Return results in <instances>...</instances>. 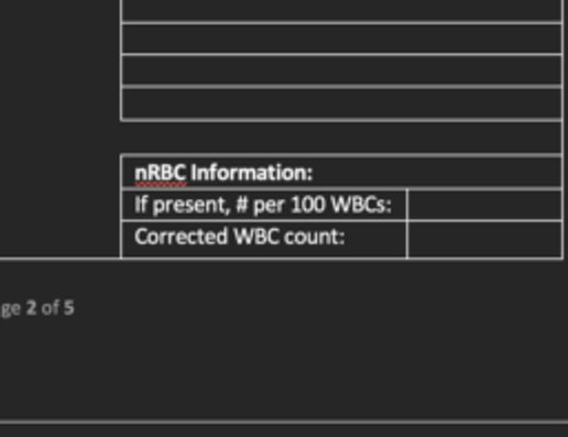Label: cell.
Wrapping results in <instances>:
<instances>
[{"label":"cell","instance_id":"1","mask_svg":"<svg viewBox=\"0 0 568 437\" xmlns=\"http://www.w3.org/2000/svg\"><path fill=\"white\" fill-rule=\"evenodd\" d=\"M561 156V120H120V156Z\"/></svg>","mask_w":568,"mask_h":437},{"label":"cell","instance_id":"2","mask_svg":"<svg viewBox=\"0 0 568 437\" xmlns=\"http://www.w3.org/2000/svg\"><path fill=\"white\" fill-rule=\"evenodd\" d=\"M122 189H561V156H120Z\"/></svg>","mask_w":568,"mask_h":437},{"label":"cell","instance_id":"3","mask_svg":"<svg viewBox=\"0 0 568 437\" xmlns=\"http://www.w3.org/2000/svg\"><path fill=\"white\" fill-rule=\"evenodd\" d=\"M122 87V120H561V87Z\"/></svg>","mask_w":568,"mask_h":437},{"label":"cell","instance_id":"4","mask_svg":"<svg viewBox=\"0 0 568 437\" xmlns=\"http://www.w3.org/2000/svg\"><path fill=\"white\" fill-rule=\"evenodd\" d=\"M127 260H404L406 220H122Z\"/></svg>","mask_w":568,"mask_h":437},{"label":"cell","instance_id":"5","mask_svg":"<svg viewBox=\"0 0 568 437\" xmlns=\"http://www.w3.org/2000/svg\"><path fill=\"white\" fill-rule=\"evenodd\" d=\"M406 189H122V220H406Z\"/></svg>","mask_w":568,"mask_h":437},{"label":"cell","instance_id":"6","mask_svg":"<svg viewBox=\"0 0 568 437\" xmlns=\"http://www.w3.org/2000/svg\"><path fill=\"white\" fill-rule=\"evenodd\" d=\"M406 258H561V220H406Z\"/></svg>","mask_w":568,"mask_h":437},{"label":"cell","instance_id":"7","mask_svg":"<svg viewBox=\"0 0 568 437\" xmlns=\"http://www.w3.org/2000/svg\"><path fill=\"white\" fill-rule=\"evenodd\" d=\"M406 220H561V189H411Z\"/></svg>","mask_w":568,"mask_h":437}]
</instances>
